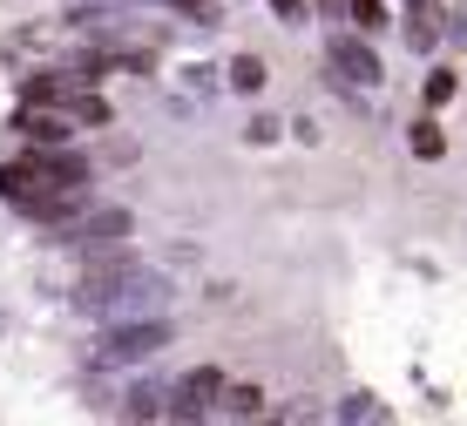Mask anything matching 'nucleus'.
Masks as SVG:
<instances>
[{
	"label": "nucleus",
	"instance_id": "nucleus-1",
	"mask_svg": "<svg viewBox=\"0 0 467 426\" xmlns=\"http://www.w3.org/2000/svg\"><path fill=\"white\" fill-rule=\"evenodd\" d=\"M176 298V285L163 271H150V265H136L129 251L116 257H88V271H82V291H75V305L88 311V318H156V311H170Z\"/></svg>",
	"mask_w": 467,
	"mask_h": 426
},
{
	"label": "nucleus",
	"instance_id": "nucleus-2",
	"mask_svg": "<svg viewBox=\"0 0 467 426\" xmlns=\"http://www.w3.org/2000/svg\"><path fill=\"white\" fill-rule=\"evenodd\" d=\"M176 346V325L156 311V318H109L88 346V366L95 372H129V366H150Z\"/></svg>",
	"mask_w": 467,
	"mask_h": 426
},
{
	"label": "nucleus",
	"instance_id": "nucleus-3",
	"mask_svg": "<svg viewBox=\"0 0 467 426\" xmlns=\"http://www.w3.org/2000/svg\"><path fill=\"white\" fill-rule=\"evenodd\" d=\"M136 237V217H129L122 203H88L82 217L68 223V231H55V244H68V251L82 257H102V251H122V244Z\"/></svg>",
	"mask_w": 467,
	"mask_h": 426
},
{
	"label": "nucleus",
	"instance_id": "nucleus-4",
	"mask_svg": "<svg viewBox=\"0 0 467 426\" xmlns=\"http://www.w3.org/2000/svg\"><path fill=\"white\" fill-rule=\"evenodd\" d=\"M326 68L339 81H352V88H379L386 81V61H379V47H373L366 27H339V35L326 41Z\"/></svg>",
	"mask_w": 467,
	"mask_h": 426
},
{
	"label": "nucleus",
	"instance_id": "nucleus-5",
	"mask_svg": "<svg viewBox=\"0 0 467 426\" xmlns=\"http://www.w3.org/2000/svg\"><path fill=\"white\" fill-rule=\"evenodd\" d=\"M217 400H223V372L197 366V372H183L176 386H163V420H211Z\"/></svg>",
	"mask_w": 467,
	"mask_h": 426
},
{
	"label": "nucleus",
	"instance_id": "nucleus-6",
	"mask_svg": "<svg viewBox=\"0 0 467 426\" xmlns=\"http://www.w3.org/2000/svg\"><path fill=\"white\" fill-rule=\"evenodd\" d=\"M27 162H35V176H47V183H61V190L95 183V162L75 150V142H27Z\"/></svg>",
	"mask_w": 467,
	"mask_h": 426
},
{
	"label": "nucleus",
	"instance_id": "nucleus-7",
	"mask_svg": "<svg viewBox=\"0 0 467 426\" xmlns=\"http://www.w3.org/2000/svg\"><path fill=\"white\" fill-rule=\"evenodd\" d=\"M7 129H14L21 142H75V129H82V122H75L68 109H41V102H21V116H14Z\"/></svg>",
	"mask_w": 467,
	"mask_h": 426
},
{
	"label": "nucleus",
	"instance_id": "nucleus-8",
	"mask_svg": "<svg viewBox=\"0 0 467 426\" xmlns=\"http://www.w3.org/2000/svg\"><path fill=\"white\" fill-rule=\"evenodd\" d=\"M95 88L82 75H21V102H41V109H75V95Z\"/></svg>",
	"mask_w": 467,
	"mask_h": 426
},
{
	"label": "nucleus",
	"instance_id": "nucleus-9",
	"mask_svg": "<svg viewBox=\"0 0 467 426\" xmlns=\"http://www.w3.org/2000/svg\"><path fill=\"white\" fill-rule=\"evenodd\" d=\"M400 7H407V47L413 55H433L441 47V7L433 0H400Z\"/></svg>",
	"mask_w": 467,
	"mask_h": 426
},
{
	"label": "nucleus",
	"instance_id": "nucleus-10",
	"mask_svg": "<svg viewBox=\"0 0 467 426\" xmlns=\"http://www.w3.org/2000/svg\"><path fill=\"white\" fill-rule=\"evenodd\" d=\"M265 81H271L265 55H237L231 68H223V88H231V95H265Z\"/></svg>",
	"mask_w": 467,
	"mask_h": 426
},
{
	"label": "nucleus",
	"instance_id": "nucleus-11",
	"mask_svg": "<svg viewBox=\"0 0 467 426\" xmlns=\"http://www.w3.org/2000/svg\"><path fill=\"white\" fill-rule=\"evenodd\" d=\"M217 413H223V420H257V413H265V386H231V379H223Z\"/></svg>",
	"mask_w": 467,
	"mask_h": 426
},
{
	"label": "nucleus",
	"instance_id": "nucleus-12",
	"mask_svg": "<svg viewBox=\"0 0 467 426\" xmlns=\"http://www.w3.org/2000/svg\"><path fill=\"white\" fill-rule=\"evenodd\" d=\"M116 413H122V420H163V386H150V379H142V386H129Z\"/></svg>",
	"mask_w": 467,
	"mask_h": 426
},
{
	"label": "nucleus",
	"instance_id": "nucleus-13",
	"mask_svg": "<svg viewBox=\"0 0 467 426\" xmlns=\"http://www.w3.org/2000/svg\"><path fill=\"white\" fill-rule=\"evenodd\" d=\"M407 150L420 156V162H441V156H447V136H441V122H433V116H420V122L407 129Z\"/></svg>",
	"mask_w": 467,
	"mask_h": 426
},
{
	"label": "nucleus",
	"instance_id": "nucleus-14",
	"mask_svg": "<svg viewBox=\"0 0 467 426\" xmlns=\"http://www.w3.org/2000/svg\"><path fill=\"white\" fill-rule=\"evenodd\" d=\"M68 116L82 122V129H109V122H116V109H109L95 88H82V95H75V109H68Z\"/></svg>",
	"mask_w": 467,
	"mask_h": 426
},
{
	"label": "nucleus",
	"instance_id": "nucleus-15",
	"mask_svg": "<svg viewBox=\"0 0 467 426\" xmlns=\"http://www.w3.org/2000/svg\"><path fill=\"white\" fill-rule=\"evenodd\" d=\"M454 95H461V75H454V68H433V75H427V109H447Z\"/></svg>",
	"mask_w": 467,
	"mask_h": 426
},
{
	"label": "nucleus",
	"instance_id": "nucleus-16",
	"mask_svg": "<svg viewBox=\"0 0 467 426\" xmlns=\"http://www.w3.org/2000/svg\"><path fill=\"white\" fill-rule=\"evenodd\" d=\"M346 14H352L359 27H366V35H379V27L393 21V14H386V0H346Z\"/></svg>",
	"mask_w": 467,
	"mask_h": 426
},
{
	"label": "nucleus",
	"instance_id": "nucleus-17",
	"mask_svg": "<svg viewBox=\"0 0 467 426\" xmlns=\"http://www.w3.org/2000/svg\"><path fill=\"white\" fill-rule=\"evenodd\" d=\"M163 7H176V14H183V21H197V27H217V0H163Z\"/></svg>",
	"mask_w": 467,
	"mask_h": 426
},
{
	"label": "nucleus",
	"instance_id": "nucleus-18",
	"mask_svg": "<svg viewBox=\"0 0 467 426\" xmlns=\"http://www.w3.org/2000/svg\"><path fill=\"white\" fill-rule=\"evenodd\" d=\"M339 420H386V406L373 392H352V400H339Z\"/></svg>",
	"mask_w": 467,
	"mask_h": 426
},
{
	"label": "nucleus",
	"instance_id": "nucleus-19",
	"mask_svg": "<svg viewBox=\"0 0 467 426\" xmlns=\"http://www.w3.org/2000/svg\"><path fill=\"white\" fill-rule=\"evenodd\" d=\"M278 136H285V122H278V116H265V109H257V116L244 122V142H278Z\"/></svg>",
	"mask_w": 467,
	"mask_h": 426
},
{
	"label": "nucleus",
	"instance_id": "nucleus-20",
	"mask_svg": "<svg viewBox=\"0 0 467 426\" xmlns=\"http://www.w3.org/2000/svg\"><path fill=\"white\" fill-rule=\"evenodd\" d=\"M271 14H278L285 27H305L312 21V0H271Z\"/></svg>",
	"mask_w": 467,
	"mask_h": 426
},
{
	"label": "nucleus",
	"instance_id": "nucleus-21",
	"mask_svg": "<svg viewBox=\"0 0 467 426\" xmlns=\"http://www.w3.org/2000/svg\"><path fill=\"white\" fill-rule=\"evenodd\" d=\"M183 81H190L197 95H211V88H217V68H183Z\"/></svg>",
	"mask_w": 467,
	"mask_h": 426
}]
</instances>
